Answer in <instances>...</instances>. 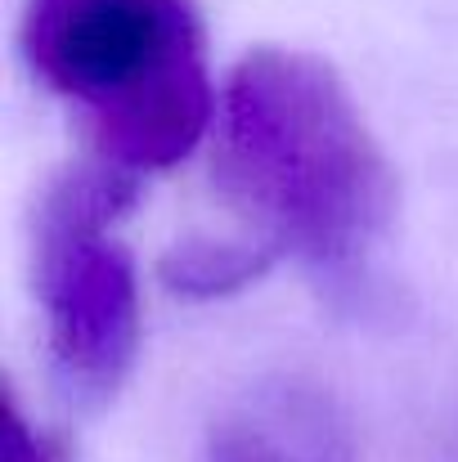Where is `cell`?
Listing matches in <instances>:
<instances>
[{"label":"cell","instance_id":"cell-1","mask_svg":"<svg viewBox=\"0 0 458 462\" xmlns=\"http://www.w3.org/2000/svg\"><path fill=\"white\" fill-rule=\"evenodd\" d=\"M216 184L261 247L323 274L355 270L396 211V175L346 86L297 50H252L229 72Z\"/></svg>","mask_w":458,"mask_h":462},{"label":"cell","instance_id":"cell-3","mask_svg":"<svg viewBox=\"0 0 458 462\" xmlns=\"http://www.w3.org/2000/svg\"><path fill=\"white\" fill-rule=\"evenodd\" d=\"M136 202V175L104 162L68 171L36 220V297L50 364L77 400H113L140 350V283L113 238Z\"/></svg>","mask_w":458,"mask_h":462},{"label":"cell","instance_id":"cell-4","mask_svg":"<svg viewBox=\"0 0 458 462\" xmlns=\"http://www.w3.org/2000/svg\"><path fill=\"white\" fill-rule=\"evenodd\" d=\"M275 261L270 247L261 243H234V238H184L162 256V283L180 297L207 301V297H229L248 288L266 265Z\"/></svg>","mask_w":458,"mask_h":462},{"label":"cell","instance_id":"cell-6","mask_svg":"<svg viewBox=\"0 0 458 462\" xmlns=\"http://www.w3.org/2000/svg\"><path fill=\"white\" fill-rule=\"evenodd\" d=\"M202 462H293L266 431L248 427V422H225L211 431Z\"/></svg>","mask_w":458,"mask_h":462},{"label":"cell","instance_id":"cell-2","mask_svg":"<svg viewBox=\"0 0 458 462\" xmlns=\"http://www.w3.org/2000/svg\"><path fill=\"white\" fill-rule=\"evenodd\" d=\"M23 54L95 162L136 180L180 162L216 113L189 0H27Z\"/></svg>","mask_w":458,"mask_h":462},{"label":"cell","instance_id":"cell-5","mask_svg":"<svg viewBox=\"0 0 458 462\" xmlns=\"http://www.w3.org/2000/svg\"><path fill=\"white\" fill-rule=\"evenodd\" d=\"M5 462H72V449L63 436H50L32 427L18 409V400H5Z\"/></svg>","mask_w":458,"mask_h":462}]
</instances>
